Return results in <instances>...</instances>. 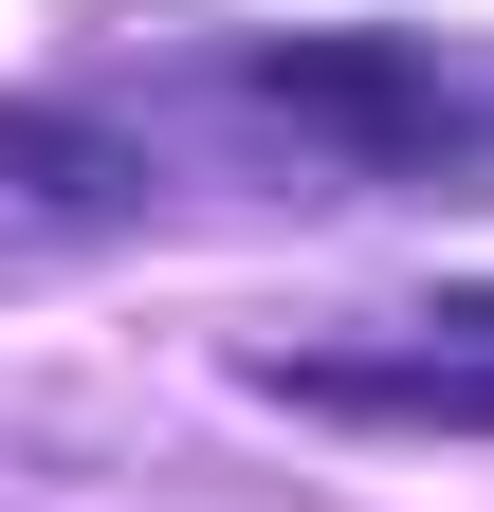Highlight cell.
<instances>
[{"mask_svg": "<svg viewBox=\"0 0 494 512\" xmlns=\"http://www.w3.org/2000/svg\"><path fill=\"white\" fill-rule=\"evenodd\" d=\"M257 110L330 128V147H385V165H440L458 128H476L421 37H275V55H257Z\"/></svg>", "mask_w": 494, "mask_h": 512, "instance_id": "obj_1", "label": "cell"}, {"mask_svg": "<svg viewBox=\"0 0 494 512\" xmlns=\"http://www.w3.org/2000/svg\"><path fill=\"white\" fill-rule=\"evenodd\" d=\"M257 384H275V403H312V421L476 439V348H421V366H385V348H257Z\"/></svg>", "mask_w": 494, "mask_h": 512, "instance_id": "obj_2", "label": "cell"}, {"mask_svg": "<svg viewBox=\"0 0 494 512\" xmlns=\"http://www.w3.org/2000/svg\"><path fill=\"white\" fill-rule=\"evenodd\" d=\"M0 183L55 202V220H129V202H147V147L92 128V110H0Z\"/></svg>", "mask_w": 494, "mask_h": 512, "instance_id": "obj_3", "label": "cell"}]
</instances>
